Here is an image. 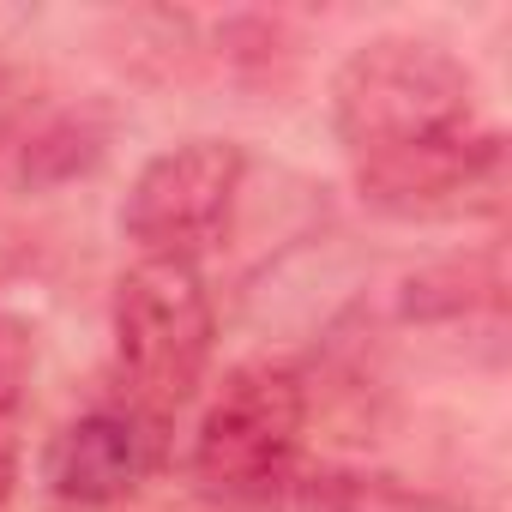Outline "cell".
Returning a JSON list of instances; mask_svg holds the SVG:
<instances>
[{
  "instance_id": "obj_1",
  "label": "cell",
  "mask_w": 512,
  "mask_h": 512,
  "mask_svg": "<svg viewBox=\"0 0 512 512\" xmlns=\"http://www.w3.org/2000/svg\"><path fill=\"white\" fill-rule=\"evenodd\" d=\"M332 127L362 199L392 217H446L500 175V127L476 79L422 37L350 49L332 79Z\"/></svg>"
},
{
  "instance_id": "obj_2",
  "label": "cell",
  "mask_w": 512,
  "mask_h": 512,
  "mask_svg": "<svg viewBox=\"0 0 512 512\" xmlns=\"http://www.w3.org/2000/svg\"><path fill=\"white\" fill-rule=\"evenodd\" d=\"M308 434V392L302 374L284 362H241L211 392L193 428V482L205 500L223 506H260L272 500Z\"/></svg>"
},
{
  "instance_id": "obj_3",
  "label": "cell",
  "mask_w": 512,
  "mask_h": 512,
  "mask_svg": "<svg viewBox=\"0 0 512 512\" xmlns=\"http://www.w3.org/2000/svg\"><path fill=\"white\" fill-rule=\"evenodd\" d=\"M217 344V314L199 266L187 260H133L115 284V368L127 380V404L169 422L181 410Z\"/></svg>"
},
{
  "instance_id": "obj_4",
  "label": "cell",
  "mask_w": 512,
  "mask_h": 512,
  "mask_svg": "<svg viewBox=\"0 0 512 512\" xmlns=\"http://www.w3.org/2000/svg\"><path fill=\"white\" fill-rule=\"evenodd\" d=\"M241 175H247V157L235 139H187L157 151L133 175L121 205V229L139 247V260L199 266V253H211L229 229Z\"/></svg>"
},
{
  "instance_id": "obj_5",
  "label": "cell",
  "mask_w": 512,
  "mask_h": 512,
  "mask_svg": "<svg viewBox=\"0 0 512 512\" xmlns=\"http://www.w3.org/2000/svg\"><path fill=\"white\" fill-rule=\"evenodd\" d=\"M163 458V422L145 416L139 404H103L73 416L49 452H43V482L61 500L79 506H109L127 500Z\"/></svg>"
},
{
  "instance_id": "obj_6",
  "label": "cell",
  "mask_w": 512,
  "mask_h": 512,
  "mask_svg": "<svg viewBox=\"0 0 512 512\" xmlns=\"http://www.w3.org/2000/svg\"><path fill=\"white\" fill-rule=\"evenodd\" d=\"M31 326L13 320V314H0V422H7L19 404H25V386H31Z\"/></svg>"
},
{
  "instance_id": "obj_7",
  "label": "cell",
  "mask_w": 512,
  "mask_h": 512,
  "mask_svg": "<svg viewBox=\"0 0 512 512\" xmlns=\"http://www.w3.org/2000/svg\"><path fill=\"white\" fill-rule=\"evenodd\" d=\"M13 482H19V446L0 434V512L13 506Z\"/></svg>"
},
{
  "instance_id": "obj_8",
  "label": "cell",
  "mask_w": 512,
  "mask_h": 512,
  "mask_svg": "<svg viewBox=\"0 0 512 512\" xmlns=\"http://www.w3.org/2000/svg\"><path fill=\"white\" fill-rule=\"evenodd\" d=\"M314 512H350V506H314Z\"/></svg>"
}]
</instances>
